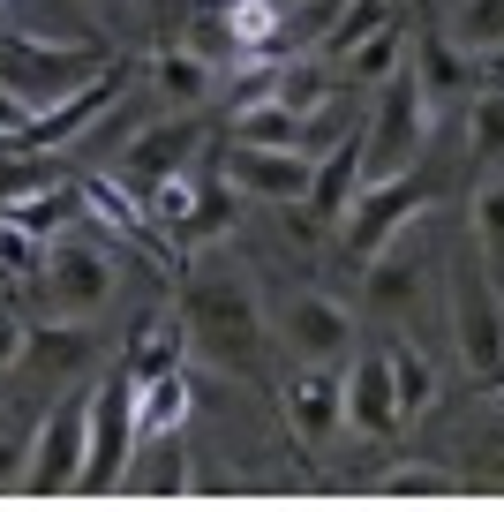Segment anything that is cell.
Returning <instances> with one entry per match:
<instances>
[{"mask_svg": "<svg viewBox=\"0 0 504 512\" xmlns=\"http://www.w3.org/2000/svg\"><path fill=\"white\" fill-rule=\"evenodd\" d=\"M113 279H121L113 249L91 241V234H68V226L46 241V256H38V294H46V309L61 324H91L98 309L113 302Z\"/></svg>", "mask_w": 504, "mask_h": 512, "instance_id": "3", "label": "cell"}, {"mask_svg": "<svg viewBox=\"0 0 504 512\" xmlns=\"http://www.w3.org/2000/svg\"><path fill=\"white\" fill-rule=\"evenodd\" d=\"M444 324H452V347L474 377H504V287L474 249L444 264Z\"/></svg>", "mask_w": 504, "mask_h": 512, "instance_id": "2", "label": "cell"}, {"mask_svg": "<svg viewBox=\"0 0 504 512\" xmlns=\"http://www.w3.org/2000/svg\"><path fill=\"white\" fill-rule=\"evenodd\" d=\"M23 128H31V106H23V98L0 83V151H16V144H23Z\"/></svg>", "mask_w": 504, "mask_h": 512, "instance_id": "30", "label": "cell"}, {"mask_svg": "<svg viewBox=\"0 0 504 512\" xmlns=\"http://www.w3.org/2000/svg\"><path fill=\"white\" fill-rule=\"evenodd\" d=\"M429 121H437V113L422 106V91H414L407 68H399V76H384L369 128H354V144H362V181H377V174H414Z\"/></svg>", "mask_w": 504, "mask_h": 512, "instance_id": "5", "label": "cell"}, {"mask_svg": "<svg viewBox=\"0 0 504 512\" xmlns=\"http://www.w3.org/2000/svg\"><path fill=\"white\" fill-rule=\"evenodd\" d=\"M339 407H347V430H362V437H392L399 422H407V415H399V392H392V362H384V347L339 369Z\"/></svg>", "mask_w": 504, "mask_h": 512, "instance_id": "12", "label": "cell"}, {"mask_svg": "<svg viewBox=\"0 0 504 512\" xmlns=\"http://www.w3.org/2000/svg\"><path fill=\"white\" fill-rule=\"evenodd\" d=\"M369 302L392 309V317H407V309L422 302V272H414V256H407V234L369 256Z\"/></svg>", "mask_w": 504, "mask_h": 512, "instance_id": "20", "label": "cell"}, {"mask_svg": "<svg viewBox=\"0 0 504 512\" xmlns=\"http://www.w3.org/2000/svg\"><path fill=\"white\" fill-rule=\"evenodd\" d=\"M106 53H91V46H38L31 31H0V83L23 98L31 113H46V106H61L68 91H83L91 76H106Z\"/></svg>", "mask_w": 504, "mask_h": 512, "instance_id": "4", "label": "cell"}, {"mask_svg": "<svg viewBox=\"0 0 504 512\" xmlns=\"http://www.w3.org/2000/svg\"><path fill=\"white\" fill-rule=\"evenodd\" d=\"M68 219H76V196L68 189H38V196H8V204H0V226H16V234H31V241H53Z\"/></svg>", "mask_w": 504, "mask_h": 512, "instance_id": "23", "label": "cell"}, {"mask_svg": "<svg viewBox=\"0 0 504 512\" xmlns=\"http://www.w3.org/2000/svg\"><path fill=\"white\" fill-rule=\"evenodd\" d=\"M128 445H136V377L113 369V377L91 384V452H83L76 490L106 497L113 482H121V467H128Z\"/></svg>", "mask_w": 504, "mask_h": 512, "instance_id": "9", "label": "cell"}, {"mask_svg": "<svg viewBox=\"0 0 504 512\" xmlns=\"http://www.w3.org/2000/svg\"><path fill=\"white\" fill-rule=\"evenodd\" d=\"M23 460H31V437H23V430H0V497L23 490Z\"/></svg>", "mask_w": 504, "mask_h": 512, "instance_id": "29", "label": "cell"}, {"mask_svg": "<svg viewBox=\"0 0 504 512\" xmlns=\"http://www.w3.org/2000/svg\"><path fill=\"white\" fill-rule=\"evenodd\" d=\"M181 332L204 362H219L226 377H256L264 354V302L249 294L241 272H204L181 287Z\"/></svg>", "mask_w": 504, "mask_h": 512, "instance_id": "1", "label": "cell"}, {"mask_svg": "<svg viewBox=\"0 0 504 512\" xmlns=\"http://www.w3.org/2000/svg\"><path fill=\"white\" fill-rule=\"evenodd\" d=\"M264 339H279L301 369H331V362H347V347H354V309L316 294V287H294L264 309Z\"/></svg>", "mask_w": 504, "mask_h": 512, "instance_id": "6", "label": "cell"}, {"mask_svg": "<svg viewBox=\"0 0 504 512\" xmlns=\"http://www.w3.org/2000/svg\"><path fill=\"white\" fill-rule=\"evenodd\" d=\"M189 422V369H158L136 377V437H166Z\"/></svg>", "mask_w": 504, "mask_h": 512, "instance_id": "19", "label": "cell"}, {"mask_svg": "<svg viewBox=\"0 0 504 512\" xmlns=\"http://www.w3.org/2000/svg\"><path fill=\"white\" fill-rule=\"evenodd\" d=\"M128 377H158V369H181V339L174 332H158V324H151V332H143V347L136 354H128Z\"/></svg>", "mask_w": 504, "mask_h": 512, "instance_id": "28", "label": "cell"}, {"mask_svg": "<svg viewBox=\"0 0 504 512\" xmlns=\"http://www.w3.org/2000/svg\"><path fill=\"white\" fill-rule=\"evenodd\" d=\"M83 354H91L83 324H68V332H31V339H23V362H38V369H76Z\"/></svg>", "mask_w": 504, "mask_h": 512, "instance_id": "27", "label": "cell"}, {"mask_svg": "<svg viewBox=\"0 0 504 512\" xmlns=\"http://www.w3.org/2000/svg\"><path fill=\"white\" fill-rule=\"evenodd\" d=\"M407 76H414V91H422L429 113H437V106H467V91H474V53L459 46L452 31H422V46L407 53Z\"/></svg>", "mask_w": 504, "mask_h": 512, "instance_id": "14", "label": "cell"}, {"mask_svg": "<svg viewBox=\"0 0 504 512\" xmlns=\"http://www.w3.org/2000/svg\"><path fill=\"white\" fill-rule=\"evenodd\" d=\"M279 415H286V430H294V445H331V437L347 430V407H339V377L331 369H294L286 377V392H279Z\"/></svg>", "mask_w": 504, "mask_h": 512, "instance_id": "13", "label": "cell"}, {"mask_svg": "<svg viewBox=\"0 0 504 512\" xmlns=\"http://www.w3.org/2000/svg\"><path fill=\"white\" fill-rule=\"evenodd\" d=\"M204 151V128H196V113H166V121H143L136 136L121 144V174L136 181V189H158V181L189 174V159Z\"/></svg>", "mask_w": 504, "mask_h": 512, "instance_id": "11", "label": "cell"}, {"mask_svg": "<svg viewBox=\"0 0 504 512\" xmlns=\"http://www.w3.org/2000/svg\"><path fill=\"white\" fill-rule=\"evenodd\" d=\"M399 68H407V31H377V38H362V46L347 53V61H339V76L354 83V91H377L384 76H399Z\"/></svg>", "mask_w": 504, "mask_h": 512, "instance_id": "24", "label": "cell"}, {"mask_svg": "<svg viewBox=\"0 0 504 512\" xmlns=\"http://www.w3.org/2000/svg\"><path fill=\"white\" fill-rule=\"evenodd\" d=\"M151 83H158V98H166V106L196 113V106H211V98H219V61L166 38V46L151 53Z\"/></svg>", "mask_w": 504, "mask_h": 512, "instance_id": "15", "label": "cell"}, {"mask_svg": "<svg viewBox=\"0 0 504 512\" xmlns=\"http://www.w3.org/2000/svg\"><path fill=\"white\" fill-rule=\"evenodd\" d=\"M83 452H91V384H83V392H61V407H46V415H38L31 460H23V490H31V497L76 490Z\"/></svg>", "mask_w": 504, "mask_h": 512, "instance_id": "7", "label": "cell"}, {"mask_svg": "<svg viewBox=\"0 0 504 512\" xmlns=\"http://www.w3.org/2000/svg\"><path fill=\"white\" fill-rule=\"evenodd\" d=\"M354 189H362V144H339V151H324V166H316V181H309V219L316 226H339L347 219V204H354Z\"/></svg>", "mask_w": 504, "mask_h": 512, "instance_id": "18", "label": "cell"}, {"mask_svg": "<svg viewBox=\"0 0 504 512\" xmlns=\"http://www.w3.org/2000/svg\"><path fill=\"white\" fill-rule=\"evenodd\" d=\"M429 211V189H422V174H377V181H362L354 189V204H347V219H339V234H347V249L362 256H377V249H392L399 234H414V219Z\"/></svg>", "mask_w": 504, "mask_h": 512, "instance_id": "8", "label": "cell"}, {"mask_svg": "<svg viewBox=\"0 0 504 512\" xmlns=\"http://www.w3.org/2000/svg\"><path fill=\"white\" fill-rule=\"evenodd\" d=\"M467 226H474V256L504 272V166L482 174V189H474V204H467Z\"/></svg>", "mask_w": 504, "mask_h": 512, "instance_id": "25", "label": "cell"}, {"mask_svg": "<svg viewBox=\"0 0 504 512\" xmlns=\"http://www.w3.org/2000/svg\"><path fill=\"white\" fill-rule=\"evenodd\" d=\"M452 38L482 61V53H504V0H452Z\"/></svg>", "mask_w": 504, "mask_h": 512, "instance_id": "26", "label": "cell"}, {"mask_svg": "<svg viewBox=\"0 0 504 512\" xmlns=\"http://www.w3.org/2000/svg\"><path fill=\"white\" fill-rule=\"evenodd\" d=\"M166 234H174L181 249H211V241L234 234V189H226V174L219 181H196L189 204H181V219L166 226Z\"/></svg>", "mask_w": 504, "mask_h": 512, "instance_id": "17", "label": "cell"}, {"mask_svg": "<svg viewBox=\"0 0 504 512\" xmlns=\"http://www.w3.org/2000/svg\"><path fill=\"white\" fill-rule=\"evenodd\" d=\"M392 23H399V0H339V8H331V23L316 31V53H324V68H339L362 38L392 31Z\"/></svg>", "mask_w": 504, "mask_h": 512, "instance_id": "16", "label": "cell"}, {"mask_svg": "<svg viewBox=\"0 0 504 512\" xmlns=\"http://www.w3.org/2000/svg\"><path fill=\"white\" fill-rule=\"evenodd\" d=\"M23 339H31V332L16 324V309H0V369H16V362H23Z\"/></svg>", "mask_w": 504, "mask_h": 512, "instance_id": "31", "label": "cell"}, {"mask_svg": "<svg viewBox=\"0 0 504 512\" xmlns=\"http://www.w3.org/2000/svg\"><path fill=\"white\" fill-rule=\"evenodd\" d=\"M226 189L241 204H264V211H286V204H309V181H316V151H279V144H241L226 151Z\"/></svg>", "mask_w": 504, "mask_h": 512, "instance_id": "10", "label": "cell"}, {"mask_svg": "<svg viewBox=\"0 0 504 512\" xmlns=\"http://www.w3.org/2000/svg\"><path fill=\"white\" fill-rule=\"evenodd\" d=\"M467 151L489 166H504V83H474L467 91Z\"/></svg>", "mask_w": 504, "mask_h": 512, "instance_id": "22", "label": "cell"}, {"mask_svg": "<svg viewBox=\"0 0 504 512\" xmlns=\"http://www.w3.org/2000/svg\"><path fill=\"white\" fill-rule=\"evenodd\" d=\"M384 362H392V392H399V415H429L437 407V369H429V354L414 347V339H392L384 347Z\"/></svg>", "mask_w": 504, "mask_h": 512, "instance_id": "21", "label": "cell"}, {"mask_svg": "<svg viewBox=\"0 0 504 512\" xmlns=\"http://www.w3.org/2000/svg\"><path fill=\"white\" fill-rule=\"evenodd\" d=\"M83 8H98V16H113V8H143V0H83Z\"/></svg>", "mask_w": 504, "mask_h": 512, "instance_id": "32", "label": "cell"}]
</instances>
